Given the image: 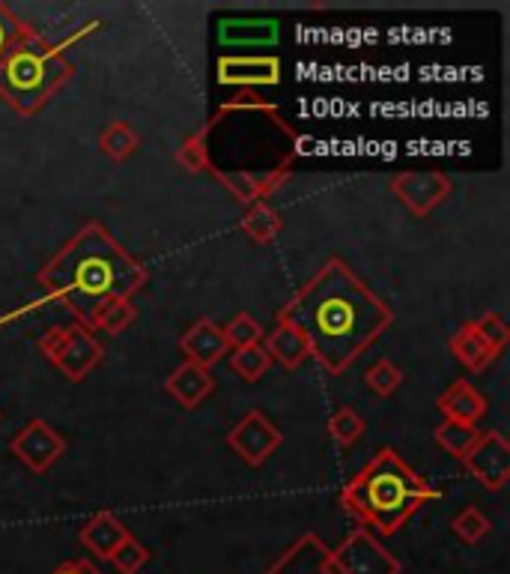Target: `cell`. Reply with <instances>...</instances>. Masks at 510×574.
Here are the masks:
<instances>
[{"label": "cell", "instance_id": "obj_1", "mask_svg": "<svg viewBox=\"0 0 510 574\" xmlns=\"http://www.w3.org/2000/svg\"><path fill=\"white\" fill-rule=\"evenodd\" d=\"M278 321L308 338L310 356L326 372L340 374L389 330L394 312L347 263L329 261L280 309Z\"/></svg>", "mask_w": 510, "mask_h": 574}, {"label": "cell", "instance_id": "obj_2", "mask_svg": "<svg viewBox=\"0 0 510 574\" xmlns=\"http://www.w3.org/2000/svg\"><path fill=\"white\" fill-rule=\"evenodd\" d=\"M49 303L93 330L96 314L114 300H131L147 284V270L99 222L84 225L36 275Z\"/></svg>", "mask_w": 510, "mask_h": 574}, {"label": "cell", "instance_id": "obj_3", "mask_svg": "<svg viewBox=\"0 0 510 574\" xmlns=\"http://www.w3.org/2000/svg\"><path fill=\"white\" fill-rule=\"evenodd\" d=\"M439 491L410 470L394 449L376 452L364 470L340 491V503L361 524L373 526L376 533L394 535L421 505L436 500Z\"/></svg>", "mask_w": 510, "mask_h": 574}, {"label": "cell", "instance_id": "obj_4", "mask_svg": "<svg viewBox=\"0 0 510 574\" xmlns=\"http://www.w3.org/2000/svg\"><path fill=\"white\" fill-rule=\"evenodd\" d=\"M99 28L102 21H91L84 31L72 33L70 40L63 42H45L40 33H28L0 61V100L21 117H33L42 112L45 102L61 91L75 72L63 49H70L72 42L84 40L87 33L99 31Z\"/></svg>", "mask_w": 510, "mask_h": 574}, {"label": "cell", "instance_id": "obj_5", "mask_svg": "<svg viewBox=\"0 0 510 574\" xmlns=\"http://www.w3.org/2000/svg\"><path fill=\"white\" fill-rule=\"evenodd\" d=\"M40 351L72 383L84 380L102 363V356H105L99 338L84 323H70V326L49 330L40 338Z\"/></svg>", "mask_w": 510, "mask_h": 574}, {"label": "cell", "instance_id": "obj_6", "mask_svg": "<svg viewBox=\"0 0 510 574\" xmlns=\"http://www.w3.org/2000/svg\"><path fill=\"white\" fill-rule=\"evenodd\" d=\"M329 554L338 574H401V560L368 530H352L338 547H329Z\"/></svg>", "mask_w": 510, "mask_h": 574}, {"label": "cell", "instance_id": "obj_7", "mask_svg": "<svg viewBox=\"0 0 510 574\" xmlns=\"http://www.w3.org/2000/svg\"><path fill=\"white\" fill-rule=\"evenodd\" d=\"M280 443H284V434L278 431V425L263 416V410H248L236 422V428L227 434V446L248 467H261V463L269 461L272 455L280 449Z\"/></svg>", "mask_w": 510, "mask_h": 574}, {"label": "cell", "instance_id": "obj_8", "mask_svg": "<svg viewBox=\"0 0 510 574\" xmlns=\"http://www.w3.org/2000/svg\"><path fill=\"white\" fill-rule=\"evenodd\" d=\"M10 452L19 458L28 470L33 473H45L54 463L66 455V440L57 428H51L45 419H33L31 425H24L15 440L10 443Z\"/></svg>", "mask_w": 510, "mask_h": 574}, {"label": "cell", "instance_id": "obj_9", "mask_svg": "<svg viewBox=\"0 0 510 574\" xmlns=\"http://www.w3.org/2000/svg\"><path fill=\"white\" fill-rule=\"evenodd\" d=\"M466 470L480 482L487 491H501L510 479V443L499 431L480 434L466 458Z\"/></svg>", "mask_w": 510, "mask_h": 574}, {"label": "cell", "instance_id": "obj_10", "mask_svg": "<svg viewBox=\"0 0 510 574\" xmlns=\"http://www.w3.org/2000/svg\"><path fill=\"white\" fill-rule=\"evenodd\" d=\"M391 189L415 216H431L450 195V180L439 171H406L394 177Z\"/></svg>", "mask_w": 510, "mask_h": 574}, {"label": "cell", "instance_id": "obj_11", "mask_svg": "<svg viewBox=\"0 0 510 574\" xmlns=\"http://www.w3.org/2000/svg\"><path fill=\"white\" fill-rule=\"evenodd\" d=\"M266 574H338V568L331 563L329 544L320 535L305 533L278 556V563Z\"/></svg>", "mask_w": 510, "mask_h": 574}, {"label": "cell", "instance_id": "obj_12", "mask_svg": "<svg viewBox=\"0 0 510 574\" xmlns=\"http://www.w3.org/2000/svg\"><path fill=\"white\" fill-rule=\"evenodd\" d=\"M219 81L242 91L272 87L280 81V61L278 58H221Z\"/></svg>", "mask_w": 510, "mask_h": 574}, {"label": "cell", "instance_id": "obj_13", "mask_svg": "<svg viewBox=\"0 0 510 574\" xmlns=\"http://www.w3.org/2000/svg\"><path fill=\"white\" fill-rule=\"evenodd\" d=\"M180 351L185 353V359L194 365H201L210 372L212 365H219L231 347L224 342V333H221L219 326L210 321V317H203L191 326L189 333L180 338Z\"/></svg>", "mask_w": 510, "mask_h": 574}, {"label": "cell", "instance_id": "obj_14", "mask_svg": "<svg viewBox=\"0 0 510 574\" xmlns=\"http://www.w3.org/2000/svg\"><path fill=\"white\" fill-rule=\"evenodd\" d=\"M129 535V526L123 524L120 518L110 512L93 514L91 521L78 530L81 544H84L93 556H99V560H108Z\"/></svg>", "mask_w": 510, "mask_h": 574}, {"label": "cell", "instance_id": "obj_15", "mask_svg": "<svg viewBox=\"0 0 510 574\" xmlns=\"http://www.w3.org/2000/svg\"><path fill=\"white\" fill-rule=\"evenodd\" d=\"M436 407H439L445 419H454V422L463 425H478L487 416V401H484V395L469 380L450 383L448 389L439 395Z\"/></svg>", "mask_w": 510, "mask_h": 574}, {"label": "cell", "instance_id": "obj_16", "mask_svg": "<svg viewBox=\"0 0 510 574\" xmlns=\"http://www.w3.org/2000/svg\"><path fill=\"white\" fill-rule=\"evenodd\" d=\"M164 389H168L170 398H177L185 410H194V407H201L203 398H210V393L215 389V380H212V374L206 372V368H201V365L182 363L177 372L170 374Z\"/></svg>", "mask_w": 510, "mask_h": 574}, {"label": "cell", "instance_id": "obj_17", "mask_svg": "<svg viewBox=\"0 0 510 574\" xmlns=\"http://www.w3.org/2000/svg\"><path fill=\"white\" fill-rule=\"evenodd\" d=\"M261 347L269 353V359L280 363L284 368H299L310 356L308 338H305L296 326H290V323L284 321H278V326H275L269 335H263Z\"/></svg>", "mask_w": 510, "mask_h": 574}, {"label": "cell", "instance_id": "obj_18", "mask_svg": "<svg viewBox=\"0 0 510 574\" xmlns=\"http://www.w3.org/2000/svg\"><path fill=\"white\" fill-rule=\"evenodd\" d=\"M221 45H275L278 21L275 19H224L219 24Z\"/></svg>", "mask_w": 510, "mask_h": 574}, {"label": "cell", "instance_id": "obj_19", "mask_svg": "<svg viewBox=\"0 0 510 574\" xmlns=\"http://www.w3.org/2000/svg\"><path fill=\"white\" fill-rule=\"evenodd\" d=\"M448 347H450V356H454L460 365H466L469 372H484V368L496 359V356L487 351V344L480 342L478 333L471 330V323H466L463 330H457V333L450 335Z\"/></svg>", "mask_w": 510, "mask_h": 574}, {"label": "cell", "instance_id": "obj_20", "mask_svg": "<svg viewBox=\"0 0 510 574\" xmlns=\"http://www.w3.org/2000/svg\"><path fill=\"white\" fill-rule=\"evenodd\" d=\"M280 225H284L280 212L266 201L251 203L248 212L242 216V233H245L248 240L261 242V246L263 242H272L275 237H278Z\"/></svg>", "mask_w": 510, "mask_h": 574}, {"label": "cell", "instance_id": "obj_21", "mask_svg": "<svg viewBox=\"0 0 510 574\" xmlns=\"http://www.w3.org/2000/svg\"><path fill=\"white\" fill-rule=\"evenodd\" d=\"M480 431L475 425L454 422V419H445V422L436 428V434H433V440L439 443V449H445V452L454 455V458H460V461L466 458V452L475 446Z\"/></svg>", "mask_w": 510, "mask_h": 574}, {"label": "cell", "instance_id": "obj_22", "mask_svg": "<svg viewBox=\"0 0 510 574\" xmlns=\"http://www.w3.org/2000/svg\"><path fill=\"white\" fill-rule=\"evenodd\" d=\"M99 147H102V153L110 156L114 161H126L131 153L140 147V138H138V132L131 129L129 123L117 121V123H110L108 129L102 132Z\"/></svg>", "mask_w": 510, "mask_h": 574}, {"label": "cell", "instance_id": "obj_23", "mask_svg": "<svg viewBox=\"0 0 510 574\" xmlns=\"http://www.w3.org/2000/svg\"><path fill=\"white\" fill-rule=\"evenodd\" d=\"M231 365L233 372L240 374L242 380H261L263 374L269 372V353L263 351L261 344H251V347H240V351H231Z\"/></svg>", "mask_w": 510, "mask_h": 574}, {"label": "cell", "instance_id": "obj_24", "mask_svg": "<svg viewBox=\"0 0 510 574\" xmlns=\"http://www.w3.org/2000/svg\"><path fill=\"white\" fill-rule=\"evenodd\" d=\"M135 317H138V309L131 300H114L96 314L93 330H102L105 335H120L123 330H129V323H135Z\"/></svg>", "mask_w": 510, "mask_h": 574}, {"label": "cell", "instance_id": "obj_25", "mask_svg": "<svg viewBox=\"0 0 510 574\" xmlns=\"http://www.w3.org/2000/svg\"><path fill=\"white\" fill-rule=\"evenodd\" d=\"M471 330L478 333L480 342L487 344V351H490L492 356H499L510 342L508 323H504V317L496 312H487L484 317H478V321H471Z\"/></svg>", "mask_w": 510, "mask_h": 574}, {"label": "cell", "instance_id": "obj_26", "mask_svg": "<svg viewBox=\"0 0 510 574\" xmlns=\"http://www.w3.org/2000/svg\"><path fill=\"white\" fill-rule=\"evenodd\" d=\"M224 342H227V347L231 351H240V347H251V344H261L263 342V326L254 317H251L248 312H240L236 317H233L224 330Z\"/></svg>", "mask_w": 510, "mask_h": 574}, {"label": "cell", "instance_id": "obj_27", "mask_svg": "<svg viewBox=\"0 0 510 574\" xmlns=\"http://www.w3.org/2000/svg\"><path fill=\"white\" fill-rule=\"evenodd\" d=\"M450 530H454V535H457L460 542L478 544L484 535H490L492 524H490V518L480 512V509L469 505V509H463V512L450 521Z\"/></svg>", "mask_w": 510, "mask_h": 574}, {"label": "cell", "instance_id": "obj_28", "mask_svg": "<svg viewBox=\"0 0 510 574\" xmlns=\"http://www.w3.org/2000/svg\"><path fill=\"white\" fill-rule=\"evenodd\" d=\"M364 434V419L352 407H340L329 416V437L340 446H352Z\"/></svg>", "mask_w": 510, "mask_h": 574}, {"label": "cell", "instance_id": "obj_29", "mask_svg": "<svg viewBox=\"0 0 510 574\" xmlns=\"http://www.w3.org/2000/svg\"><path fill=\"white\" fill-rule=\"evenodd\" d=\"M147 560H150V551H147L135 535H129V539L108 556V563L120 574H138L140 568L147 565Z\"/></svg>", "mask_w": 510, "mask_h": 574}, {"label": "cell", "instance_id": "obj_30", "mask_svg": "<svg viewBox=\"0 0 510 574\" xmlns=\"http://www.w3.org/2000/svg\"><path fill=\"white\" fill-rule=\"evenodd\" d=\"M364 380H368V386H371L380 398H389V395L397 393V386L403 383V372L394 363H389V359H380V363H373L371 368H368Z\"/></svg>", "mask_w": 510, "mask_h": 574}, {"label": "cell", "instance_id": "obj_31", "mask_svg": "<svg viewBox=\"0 0 510 574\" xmlns=\"http://www.w3.org/2000/svg\"><path fill=\"white\" fill-rule=\"evenodd\" d=\"M31 31H33L31 24H24L10 7L0 3V61H3V54H7L15 42L24 40Z\"/></svg>", "mask_w": 510, "mask_h": 574}, {"label": "cell", "instance_id": "obj_32", "mask_svg": "<svg viewBox=\"0 0 510 574\" xmlns=\"http://www.w3.org/2000/svg\"><path fill=\"white\" fill-rule=\"evenodd\" d=\"M177 161H180L185 171L206 174V150H203V142L198 132H194L191 138L182 142V147L177 150Z\"/></svg>", "mask_w": 510, "mask_h": 574}, {"label": "cell", "instance_id": "obj_33", "mask_svg": "<svg viewBox=\"0 0 510 574\" xmlns=\"http://www.w3.org/2000/svg\"><path fill=\"white\" fill-rule=\"evenodd\" d=\"M51 574H99V568L87 560H72V563H63L57 565Z\"/></svg>", "mask_w": 510, "mask_h": 574}]
</instances>
